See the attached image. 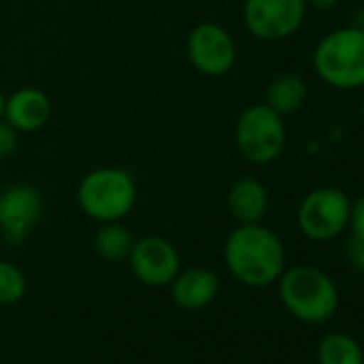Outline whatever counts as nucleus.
Instances as JSON below:
<instances>
[{"instance_id": "f257e3e1", "label": "nucleus", "mask_w": 364, "mask_h": 364, "mask_svg": "<svg viewBox=\"0 0 364 364\" xmlns=\"http://www.w3.org/2000/svg\"><path fill=\"white\" fill-rule=\"evenodd\" d=\"M223 262L238 283L262 289L279 281L287 268V253L277 232L262 223H242L230 232Z\"/></svg>"}, {"instance_id": "f03ea898", "label": "nucleus", "mask_w": 364, "mask_h": 364, "mask_svg": "<svg viewBox=\"0 0 364 364\" xmlns=\"http://www.w3.org/2000/svg\"><path fill=\"white\" fill-rule=\"evenodd\" d=\"M279 298L287 313L304 323H323L338 309V287L328 272L300 264L279 277Z\"/></svg>"}, {"instance_id": "7ed1b4c3", "label": "nucleus", "mask_w": 364, "mask_h": 364, "mask_svg": "<svg viewBox=\"0 0 364 364\" xmlns=\"http://www.w3.org/2000/svg\"><path fill=\"white\" fill-rule=\"evenodd\" d=\"M313 71L334 90L364 88V26H343L323 35L313 50Z\"/></svg>"}, {"instance_id": "20e7f679", "label": "nucleus", "mask_w": 364, "mask_h": 364, "mask_svg": "<svg viewBox=\"0 0 364 364\" xmlns=\"http://www.w3.org/2000/svg\"><path fill=\"white\" fill-rule=\"evenodd\" d=\"M75 198L88 219L97 223L122 221L137 204V182L122 167H97L80 180Z\"/></svg>"}, {"instance_id": "39448f33", "label": "nucleus", "mask_w": 364, "mask_h": 364, "mask_svg": "<svg viewBox=\"0 0 364 364\" xmlns=\"http://www.w3.org/2000/svg\"><path fill=\"white\" fill-rule=\"evenodd\" d=\"M234 141L238 152L253 165L274 163L287 144V129L283 116L266 103H255L242 109L234 127Z\"/></svg>"}, {"instance_id": "423d86ee", "label": "nucleus", "mask_w": 364, "mask_h": 364, "mask_svg": "<svg viewBox=\"0 0 364 364\" xmlns=\"http://www.w3.org/2000/svg\"><path fill=\"white\" fill-rule=\"evenodd\" d=\"M351 200L338 187H317L309 191L296 210V225L300 234L313 242L336 240L347 232Z\"/></svg>"}, {"instance_id": "0eeeda50", "label": "nucleus", "mask_w": 364, "mask_h": 364, "mask_svg": "<svg viewBox=\"0 0 364 364\" xmlns=\"http://www.w3.org/2000/svg\"><path fill=\"white\" fill-rule=\"evenodd\" d=\"M306 11V0H245L242 20L255 39L277 43L302 28Z\"/></svg>"}, {"instance_id": "6e6552de", "label": "nucleus", "mask_w": 364, "mask_h": 364, "mask_svg": "<svg viewBox=\"0 0 364 364\" xmlns=\"http://www.w3.org/2000/svg\"><path fill=\"white\" fill-rule=\"evenodd\" d=\"M187 58L191 67L206 77L228 75L238 60V46L221 24H198L187 37Z\"/></svg>"}, {"instance_id": "1a4fd4ad", "label": "nucleus", "mask_w": 364, "mask_h": 364, "mask_svg": "<svg viewBox=\"0 0 364 364\" xmlns=\"http://www.w3.org/2000/svg\"><path fill=\"white\" fill-rule=\"evenodd\" d=\"M43 196L35 185L18 182L0 191V234L9 245H22L43 217Z\"/></svg>"}, {"instance_id": "9d476101", "label": "nucleus", "mask_w": 364, "mask_h": 364, "mask_svg": "<svg viewBox=\"0 0 364 364\" xmlns=\"http://www.w3.org/2000/svg\"><path fill=\"white\" fill-rule=\"evenodd\" d=\"M133 277L148 287H167L180 272V253L163 236H141L127 257Z\"/></svg>"}, {"instance_id": "9b49d317", "label": "nucleus", "mask_w": 364, "mask_h": 364, "mask_svg": "<svg viewBox=\"0 0 364 364\" xmlns=\"http://www.w3.org/2000/svg\"><path fill=\"white\" fill-rule=\"evenodd\" d=\"M3 118L20 133L39 131L52 118V101L41 88L24 86L7 97Z\"/></svg>"}, {"instance_id": "f8f14e48", "label": "nucleus", "mask_w": 364, "mask_h": 364, "mask_svg": "<svg viewBox=\"0 0 364 364\" xmlns=\"http://www.w3.org/2000/svg\"><path fill=\"white\" fill-rule=\"evenodd\" d=\"M221 281L217 272L208 268H187L176 274L169 283L171 300L185 311H202L206 309L219 294Z\"/></svg>"}, {"instance_id": "ddd939ff", "label": "nucleus", "mask_w": 364, "mask_h": 364, "mask_svg": "<svg viewBox=\"0 0 364 364\" xmlns=\"http://www.w3.org/2000/svg\"><path fill=\"white\" fill-rule=\"evenodd\" d=\"M270 206V196L262 180L245 176L238 178L228 191V208L238 225L262 223Z\"/></svg>"}, {"instance_id": "4468645a", "label": "nucleus", "mask_w": 364, "mask_h": 364, "mask_svg": "<svg viewBox=\"0 0 364 364\" xmlns=\"http://www.w3.org/2000/svg\"><path fill=\"white\" fill-rule=\"evenodd\" d=\"M306 82L296 73H283L274 77L266 88V105L281 116L296 114L306 101Z\"/></svg>"}, {"instance_id": "2eb2a0df", "label": "nucleus", "mask_w": 364, "mask_h": 364, "mask_svg": "<svg viewBox=\"0 0 364 364\" xmlns=\"http://www.w3.org/2000/svg\"><path fill=\"white\" fill-rule=\"evenodd\" d=\"M133 234L120 221L101 223L95 234V251L105 262H124L133 249Z\"/></svg>"}, {"instance_id": "dca6fc26", "label": "nucleus", "mask_w": 364, "mask_h": 364, "mask_svg": "<svg viewBox=\"0 0 364 364\" xmlns=\"http://www.w3.org/2000/svg\"><path fill=\"white\" fill-rule=\"evenodd\" d=\"M317 364H364V351L351 334L330 332L317 345Z\"/></svg>"}, {"instance_id": "f3484780", "label": "nucleus", "mask_w": 364, "mask_h": 364, "mask_svg": "<svg viewBox=\"0 0 364 364\" xmlns=\"http://www.w3.org/2000/svg\"><path fill=\"white\" fill-rule=\"evenodd\" d=\"M28 283L22 268L11 262H0V306H14L26 296Z\"/></svg>"}, {"instance_id": "a211bd4d", "label": "nucleus", "mask_w": 364, "mask_h": 364, "mask_svg": "<svg viewBox=\"0 0 364 364\" xmlns=\"http://www.w3.org/2000/svg\"><path fill=\"white\" fill-rule=\"evenodd\" d=\"M20 146V131L9 124L5 118H0V159H9L16 154Z\"/></svg>"}, {"instance_id": "6ab92c4d", "label": "nucleus", "mask_w": 364, "mask_h": 364, "mask_svg": "<svg viewBox=\"0 0 364 364\" xmlns=\"http://www.w3.org/2000/svg\"><path fill=\"white\" fill-rule=\"evenodd\" d=\"M347 230H349V236L364 240V193L351 202V208H349V221H347Z\"/></svg>"}, {"instance_id": "aec40b11", "label": "nucleus", "mask_w": 364, "mask_h": 364, "mask_svg": "<svg viewBox=\"0 0 364 364\" xmlns=\"http://www.w3.org/2000/svg\"><path fill=\"white\" fill-rule=\"evenodd\" d=\"M345 259L351 268L364 272V240L349 236V240L345 242Z\"/></svg>"}, {"instance_id": "412c9836", "label": "nucleus", "mask_w": 364, "mask_h": 364, "mask_svg": "<svg viewBox=\"0 0 364 364\" xmlns=\"http://www.w3.org/2000/svg\"><path fill=\"white\" fill-rule=\"evenodd\" d=\"M338 3H341V0H306V7L309 9H315V11H330Z\"/></svg>"}, {"instance_id": "4be33fe9", "label": "nucleus", "mask_w": 364, "mask_h": 364, "mask_svg": "<svg viewBox=\"0 0 364 364\" xmlns=\"http://www.w3.org/2000/svg\"><path fill=\"white\" fill-rule=\"evenodd\" d=\"M5 101H7V97L3 95V90H0V118L5 114Z\"/></svg>"}, {"instance_id": "5701e85b", "label": "nucleus", "mask_w": 364, "mask_h": 364, "mask_svg": "<svg viewBox=\"0 0 364 364\" xmlns=\"http://www.w3.org/2000/svg\"><path fill=\"white\" fill-rule=\"evenodd\" d=\"M362 118H364V103H362Z\"/></svg>"}]
</instances>
